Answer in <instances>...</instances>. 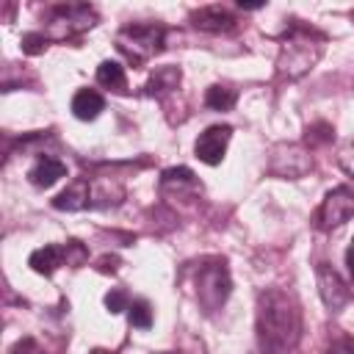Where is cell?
Returning a JSON list of instances; mask_svg holds the SVG:
<instances>
[{
	"label": "cell",
	"mask_w": 354,
	"mask_h": 354,
	"mask_svg": "<svg viewBox=\"0 0 354 354\" xmlns=\"http://www.w3.org/2000/svg\"><path fill=\"white\" fill-rule=\"evenodd\" d=\"M88 354H113V351H105V348H91Z\"/></svg>",
	"instance_id": "obj_28"
},
{
	"label": "cell",
	"mask_w": 354,
	"mask_h": 354,
	"mask_svg": "<svg viewBox=\"0 0 354 354\" xmlns=\"http://www.w3.org/2000/svg\"><path fill=\"white\" fill-rule=\"evenodd\" d=\"M64 263H66V257H64V246H58V243H47V246L36 249V252L28 257V266H30L36 274H44V277L55 274V268L64 266Z\"/></svg>",
	"instance_id": "obj_15"
},
{
	"label": "cell",
	"mask_w": 354,
	"mask_h": 354,
	"mask_svg": "<svg viewBox=\"0 0 354 354\" xmlns=\"http://www.w3.org/2000/svg\"><path fill=\"white\" fill-rule=\"evenodd\" d=\"M337 166L354 180V144H343L337 149Z\"/></svg>",
	"instance_id": "obj_23"
},
{
	"label": "cell",
	"mask_w": 354,
	"mask_h": 354,
	"mask_svg": "<svg viewBox=\"0 0 354 354\" xmlns=\"http://www.w3.org/2000/svg\"><path fill=\"white\" fill-rule=\"evenodd\" d=\"M351 216H354V191L348 185H337L324 196V202L318 207V227L321 230H337Z\"/></svg>",
	"instance_id": "obj_7"
},
{
	"label": "cell",
	"mask_w": 354,
	"mask_h": 354,
	"mask_svg": "<svg viewBox=\"0 0 354 354\" xmlns=\"http://www.w3.org/2000/svg\"><path fill=\"white\" fill-rule=\"evenodd\" d=\"M163 354H166V351H163Z\"/></svg>",
	"instance_id": "obj_29"
},
{
	"label": "cell",
	"mask_w": 354,
	"mask_h": 354,
	"mask_svg": "<svg viewBox=\"0 0 354 354\" xmlns=\"http://www.w3.org/2000/svg\"><path fill=\"white\" fill-rule=\"evenodd\" d=\"M313 169V155L301 144H274L266 171L279 180H299Z\"/></svg>",
	"instance_id": "obj_5"
},
{
	"label": "cell",
	"mask_w": 354,
	"mask_h": 354,
	"mask_svg": "<svg viewBox=\"0 0 354 354\" xmlns=\"http://www.w3.org/2000/svg\"><path fill=\"white\" fill-rule=\"evenodd\" d=\"M346 266H348V274H351V279H354V241H351V246L346 249Z\"/></svg>",
	"instance_id": "obj_27"
},
{
	"label": "cell",
	"mask_w": 354,
	"mask_h": 354,
	"mask_svg": "<svg viewBox=\"0 0 354 354\" xmlns=\"http://www.w3.org/2000/svg\"><path fill=\"white\" fill-rule=\"evenodd\" d=\"M127 318H130V326L136 329H149L152 326V307L147 299H133L130 307H127Z\"/></svg>",
	"instance_id": "obj_19"
},
{
	"label": "cell",
	"mask_w": 354,
	"mask_h": 354,
	"mask_svg": "<svg viewBox=\"0 0 354 354\" xmlns=\"http://www.w3.org/2000/svg\"><path fill=\"white\" fill-rule=\"evenodd\" d=\"M324 53V36L315 33L313 28L304 25H290V30L285 33L282 44H279V55H277V72L288 80L304 77L321 58Z\"/></svg>",
	"instance_id": "obj_2"
},
{
	"label": "cell",
	"mask_w": 354,
	"mask_h": 354,
	"mask_svg": "<svg viewBox=\"0 0 354 354\" xmlns=\"http://www.w3.org/2000/svg\"><path fill=\"white\" fill-rule=\"evenodd\" d=\"M196 191V177L188 166H174L160 174V191L169 196H183V191Z\"/></svg>",
	"instance_id": "obj_14"
},
{
	"label": "cell",
	"mask_w": 354,
	"mask_h": 354,
	"mask_svg": "<svg viewBox=\"0 0 354 354\" xmlns=\"http://www.w3.org/2000/svg\"><path fill=\"white\" fill-rule=\"evenodd\" d=\"M191 25L205 33H224V30L235 28V17H232V11H227L221 6H202V8L191 11Z\"/></svg>",
	"instance_id": "obj_10"
},
{
	"label": "cell",
	"mask_w": 354,
	"mask_h": 354,
	"mask_svg": "<svg viewBox=\"0 0 354 354\" xmlns=\"http://www.w3.org/2000/svg\"><path fill=\"white\" fill-rule=\"evenodd\" d=\"M163 36H166L163 25H155V22H133V25H124L116 33V50L133 66H141V64H147L149 58H155L163 50Z\"/></svg>",
	"instance_id": "obj_3"
},
{
	"label": "cell",
	"mask_w": 354,
	"mask_h": 354,
	"mask_svg": "<svg viewBox=\"0 0 354 354\" xmlns=\"http://www.w3.org/2000/svg\"><path fill=\"white\" fill-rule=\"evenodd\" d=\"M235 100H238V91L230 86H221V83H213L205 91V105L213 111H230L235 105Z\"/></svg>",
	"instance_id": "obj_18"
},
{
	"label": "cell",
	"mask_w": 354,
	"mask_h": 354,
	"mask_svg": "<svg viewBox=\"0 0 354 354\" xmlns=\"http://www.w3.org/2000/svg\"><path fill=\"white\" fill-rule=\"evenodd\" d=\"M332 138V127L329 124H324V122H318V124H313V127H307V141H329Z\"/></svg>",
	"instance_id": "obj_24"
},
{
	"label": "cell",
	"mask_w": 354,
	"mask_h": 354,
	"mask_svg": "<svg viewBox=\"0 0 354 354\" xmlns=\"http://www.w3.org/2000/svg\"><path fill=\"white\" fill-rule=\"evenodd\" d=\"M94 25H97V14L91 6H58L50 14V36L53 39H69Z\"/></svg>",
	"instance_id": "obj_6"
},
{
	"label": "cell",
	"mask_w": 354,
	"mask_h": 354,
	"mask_svg": "<svg viewBox=\"0 0 354 354\" xmlns=\"http://www.w3.org/2000/svg\"><path fill=\"white\" fill-rule=\"evenodd\" d=\"M91 205V183L86 177H77L72 180L55 199H53V207L55 210H66V213H77L83 207Z\"/></svg>",
	"instance_id": "obj_11"
},
{
	"label": "cell",
	"mask_w": 354,
	"mask_h": 354,
	"mask_svg": "<svg viewBox=\"0 0 354 354\" xmlns=\"http://www.w3.org/2000/svg\"><path fill=\"white\" fill-rule=\"evenodd\" d=\"M232 290V279H230V271L224 266V260H216V263H207L199 268L196 274V301L205 313H216L227 296Z\"/></svg>",
	"instance_id": "obj_4"
},
{
	"label": "cell",
	"mask_w": 354,
	"mask_h": 354,
	"mask_svg": "<svg viewBox=\"0 0 354 354\" xmlns=\"http://www.w3.org/2000/svg\"><path fill=\"white\" fill-rule=\"evenodd\" d=\"M230 138H232V127L230 124H210L207 130L199 133V138L194 144V155L207 166H218L224 160Z\"/></svg>",
	"instance_id": "obj_8"
},
{
	"label": "cell",
	"mask_w": 354,
	"mask_h": 354,
	"mask_svg": "<svg viewBox=\"0 0 354 354\" xmlns=\"http://www.w3.org/2000/svg\"><path fill=\"white\" fill-rule=\"evenodd\" d=\"M47 50V36L44 33H25L22 36V53L28 55H39Z\"/></svg>",
	"instance_id": "obj_22"
},
{
	"label": "cell",
	"mask_w": 354,
	"mask_h": 354,
	"mask_svg": "<svg viewBox=\"0 0 354 354\" xmlns=\"http://www.w3.org/2000/svg\"><path fill=\"white\" fill-rule=\"evenodd\" d=\"M315 282H318L321 301L329 307V313H340V310L348 304L351 290L346 288V282L340 279V274H337L329 263H318V266H315Z\"/></svg>",
	"instance_id": "obj_9"
},
{
	"label": "cell",
	"mask_w": 354,
	"mask_h": 354,
	"mask_svg": "<svg viewBox=\"0 0 354 354\" xmlns=\"http://www.w3.org/2000/svg\"><path fill=\"white\" fill-rule=\"evenodd\" d=\"M8 354H39V351H36V343L30 337H25V340H17Z\"/></svg>",
	"instance_id": "obj_26"
},
{
	"label": "cell",
	"mask_w": 354,
	"mask_h": 354,
	"mask_svg": "<svg viewBox=\"0 0 354 354\" xmlns=\"http://www.w3.org/2000/svg\"><path fill=\"white\" fill-rule=\"evenodd\" d=\"M61 177H66V163L58 160V158H50V155L39 158V160L30 166V171H28V180H30L36 188H50V185H55Z\"/></svg>",
	"instance_id": "obj_12"
},
{
	"label": "cell",
	"mask_w": 354,
	"mask_h": 354,
	"mask_svg": "<svg viewBox=\"0 0 354 354\" xmlns=\"http://www.w3.org/2000/svg\"><path fill=\"white\" fill-rule=\"evenodd\" d=\"M257 337L268 354H285L296 348L301 337V310L290 290L266 288L257 296Z\"/></svg>",
	"instance_id": "obj_1"
},
{
	"label": "cell",
	"mask_w": 354,
	"mask_h": 354,
	"mask_svg": "<svg viewBox=\"0 0 354 354\" xmlns=\"http://www.w3.org/2000/svg\"><path fill=\"white\" fill-rule=\"evenodd\" d=\"M97 83L113 91H124L127 88V77H124V66L119 61H102L97 66Z\"/></svg>",
	"instance_id": "obj_17"
},
{
	"label": "cell",
	"mask_w": 354,
	"mask_h": 354,
	"mask_svg": "<svg viewBox=\"0 0 354 354\" xmlns=\"http://www.w3.org/2000/svg\"><path fill=\"white\" fill-rule=\"evenodd\" d=\"M64 257H66V266L77 268V266H83V263H86L88 252H86L77 241H66V243H64Z\"/></svg>",
	"instance_id": "obj_21"
},
{
	"label": "cell",
	"mask_w": 354,
	"mask_h": 354,
	"mask_svg": "<svg viewBox=\"0 0 354 354\" xmlns=\"http://www.w3.org/2000/svg\"><path fill=\"white\" fill-rule=\"evenodd\" d=\"M180 80H183V69H180V66H158V69L149 75L144 91H147L149 97H163V94H171V91L180 86Z\"/></svg>",
	"instance_id": "obj_13"
},
{
	"label": "cell",
	"mask_w": 354,
	"mask_h": 354,
	"mask_svg": "<svg viewBox=\"0 0 354 354\" xmlns=\"http://www.w3.org/2000/svg\"><path fill=\"white\" fill-rule=\"evenodd\" d=\"M329 354H354V337H337V340H332V346H329Z\"/></svg>",
	"instance_id": "obj_25"
},
{
	"label": "cell",
	"mask_w": 354,
	"mask_h": 354,
	"mask_svg": "<svg viewBox=\"0 0 354 354\" xmlns=\"http://www.w3.org/2000/svg\"><path fill=\"white\" fill-rule=\"evenodd\" d=\"M105 307H108V313H111V315H116V313H124V310L130 307V299H127V293H124V290L113 288V290H108V293H105Z\"/></svg>",
	"instance_id": "obj_20"
},
{
	"label": "cell",
	"mask_w": 354,
	"mask_h": 354,
	"mask_svg": "<svg viewBox=\"0 0 354 354\" xmlns=\"http://www.w3.org/2000/svg\"><path fill=\"white\" fill-rule=\"evenodd\" d=\"M102 108H105V100H102V94L94 91V88H80V91L72 97V113H75L80 122L97 119Z\"/></svg>",
	"instance_id": "obj_16"
}]
</instances>
